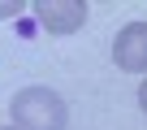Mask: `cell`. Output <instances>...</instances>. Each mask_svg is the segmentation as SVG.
Instances as JSON below:
<instances>
[{"instance_id": "obj_3", "label": "cell", "mask_w": 147, "mask_h": 130, "mask_svg": "<svg viewBox=\"0 0 147 130\" xmlns=\"http://www.w3.org/2000/svg\"><path fill=\"white\" fill-rule=\"evenodd\" d=\"M35 13H39V26L48 35H69V30H78L87 22V5L82 0H39Z\"/></svg>"}, {"instance_id": "obj_5", "label": "cell", "mask_w": 147, "mask_h": 130, "mask_svg": "<svg viewBox=\"0 0 147 130\" xmlns=\"http://www.w3.org/2000/svg\"><path fill=\"white\" fill-rule=\"evenodd\" d=\"M138 104H143V113H147V83L138 87Z\"/></svg>"}, {"instance_id": "obj_1", "label": "cell", "mask_w": 147, "mask_h": 130, "mask_svg": "<svg viewBox=\"0 0 147 130\" xmlns=\"http://www.w3.org/2000/svg\"><path fill=\"white\" fill-rule=\"evenodd\" d=\"M69 108L48 87H26L13 95V126L18 130H65Z\"/></svg>"}, {"instance_id": "obj_6", "label": "cell", "mask_w": 147, "mask_h": 130, "mask_svg": "<svg viewBox=\"0 0 147 130\" xmlns=\"http://www.w3.org/2000/svg\"><path fill=\"white\" fill-rule=\"evenodd\" d=\"M5 130H18V126H5Z\"/></svg>"}, {"instance_id": "obj_2", "label": "cell", "mask_w": 147, "mask_h": 130, "mask_svg": "<svg viewBox=\"0 0 147 130\" xmlns=\"http://www.w3.org/2000/svg\"><path fill=\"white\" fill-rule=\"evenodd\" d=\"M113 61L125 74H147V22H130L113 39Z\"/></svg>"}, {"instance_id": "obj_4", "label": "cell", "mask_w": 147, "mask_h": 130, "mask_svg": "<svg viewBox=\"0 0 147 130\" xmlns=\"http://www.w3.org/2000/svg\"><path fill=\"white\" fill-rule=\"evenodd\" d=\"M9 13H22V5L13 0V5H0V18H9Z\"/></svg>"}]
</instances>
